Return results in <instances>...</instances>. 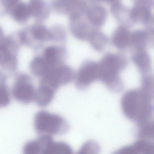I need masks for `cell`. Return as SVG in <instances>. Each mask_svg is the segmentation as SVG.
Wrapping results in <instances>:
<instances>
[{"instance_id":"cell-19","label":"cell","mask_w":154,"mask_h":154,"mask_svg":"<svg viewBox=\"0 0 154 154\" xmlns=\"http://www.w3.org/2000/svg\"><path fill=\"white\" fill-rule=\"evenodd\" d=\"M31 69L35 75L45 76L52 69L46 62L43 58L36 57L33 59L31 64Z\"/></svg>"},{"instance_id":"cell-14","label":"cell","mask_w":154,"mask_h":154,"mask_svg":"<svg viewBox=\"0 0 154 154\" xmlns=\"http://www.w3.org/2000/svg\"><path fill=\"white\" fill-rule=\"evenodd\" d=\"M87 16L89 21L92 25L96 26H100L105 21L106 12L102 7L94 6L88 9Z\"/></svg>"},{"instance_id":"cell-27","label":"cell","mask_w":154,"mask_h":154,"mask_svg":"<svg viewBox=\"0 0 154 154\" xmlns=\"http://www.w3.org/2000/svg\"><path fill=\"white\" fill-rule=\"evenodd\" d=\"M3 4L7 7H10L15 5L19 0H1Z\"/></svg>"},{"instance_id":"cell-3","label":"cell","mask_w":154,"mask_h":154,"mask_svg":"<svg viewBox=\"0 0 154 154\" xmlns=\"http://www.w3.org/2000/svg\"><path fill=\"white\" fill-rule=\"evenodd\" d=\"M34 126L36 132L41 135L63 134L69 128L67 122L62 116L44 110L36 113Z\"/></svg>"},{"instance_id":"cell-18","label":"cell","mask_w":154,"mask_h":154,"mask_svg":"<svg viewBox=\"0 0 154 154\" xmlns=\"http://www.w3.org/2000/svg\"><path fill=\"white\" fill-rule=\"evenodd\" d=\"M12 14L17 21L20 22L26 21L31 15L29 5L23 3L17 4L13 10Z\"/></svg>"},{"instance_id":"cell-23","label":"cell","mask_w":154,"mask_h":154,"mask_svg":"<svg viewBox=\"0 0 154 154\" xmlns=\"http://www.w3.org/2000/svg\"><path fill=\"white\" fill-rule=\"evenodd\" d=\"M100 147L95 141L89 140L85 142L81 147L79 153L82 154H97L100 151Z\"/></svg>"},{"instance_id":"cell-11","label":"cell","mask_w":154,"mask_h":154,"mask_svg":"<svg viewBox=\"0 0 154 154\" xmlns=\"http://www.w3.org/2000/svg\"><path fill=\"white\" fill-rule=\"evenodd\" d=\"M149 46L148 32L142 30H137L131 32L130 50L132 51L146 50Z\"/></svg>"},{"instance_id":"cell-9","label":"cell","mask_w":154,"mask_h":154,"mask_svg":"<svg viewBox=\"0 0 154 154\" xmlns=\"http://www.w3.org/2000/svg\"><path fill=\"white\" fill-rule=\"evenodd\" d=\"M131 32L124 26H120L114 31L112 37L113 46L122 51L130 50Z\"/></svg>"},{"instance_id":"cell-5","label":"cell","mask_w":154,"mask_h":154,"mask_svg":"<svg viewBox=\"0 0 154 154\" xmlns=\"http://www.w3.org/2000/svg\"><path fill=\"white\" fill-rule=\"evenodd\" d=\"M75 73L70 67L63 65L51 69L44 76L48 84L57 89L60 85L67 84L75 79Z\"/></svg>"},{"instance_id":"cell-4","label":"cell","mask_w":154,"mask_h":154,"mask_svg":"<svg viewBox=\"0 0 154 154\" xmlns=\"http://www.w3.org/2000/svg\"><path fill=\"white\" fill-rule=\"evenodd\" d=\"M98 62L91 60L84 61L75 73V84L76 88L84 90L91 84L98 80Z\"/></svg>"},{"instance_id":"cell-17","label":"cell","mask_w":154,"mask_h":154,"mask_svg":"<svg viewBox=\"0 0 154 154\" xmlns=\"http://www.w3.org/2000/svg\"><path fill=\"white\" fill-rule=\"evenodd\" d=\"M139 88L154 99V74L153 72L141 75Z\"/></svg>"},{"instance_id":"cell-7","label":"cell","mask_w":154,"mask_h":154,"mask_svg":"<svg viewBox=\"0 0 154 154\" xmlns=\"http://www.w3.org/2000/svg\"><path fill=\"white\" fill-rule=\"evenodd\" d=\"M131 58L141 75L152 72L151 57L146 50L132 51Z\"/></svg>"},{"instance_id":"cell-24","label":"cell","mask_w":154,"mask_h":154,"mask_svg":"<svg viewBox=\"0 0 154 154\" xmlns=\"http://www.w3.org/2000/svg\"><path fill=\"white\" fill-rule=\"evenodd\" d=\"M31 15L37 16L42 12L43 8V3L41 0H31L28 4Z\"/></svg>"},{"instance_id":"cell-25","label":"cell","mask_w":154,"mask_h":154,"mask_svg":"<svg viewBox=\"0 0 154 154\" xmlns=\"http://www.w3.org/2000/svg\"><path fill=\"white\" fill-rule=\"evenodd\" d=\"M32 33L35 38L39 40L45 39L48 38L50 35L46 28L41 26L34 27L32 30Z\"/></svg>"},{"instance_id":"cell-6","label":"cell","mask_w":154,"mask_h":154,"mask_svg":"<svg viewBox=\"0 0 154 154\" xmlns=\"http://www.w3.org/2000/svg\"><path fill=\"white\" fill-rule=\"evenodd\" d=\"M35 91L31 84L24 80H21L14 85L12 94L17 101L27 104L34 100Z\"/></svg>"},{"instance_id":"cell-28","label":"cell","mask_w":154,"mask_h":154,"mask_svg":"<svg viewBox=\"0 0 154 154\" xmlns=\"http://www.w3.org/2000/svg\"><path fill=\"white\" fill-rule=\"evenodd\" d=\"M106 1L109 2H116V3L118 2L119 0H102Z\"/></svg>"},{"instance_id":"cell-12","label":"cell","mask_w":154,"mask_h":154,"mask_svg":"<svg viewBox=\"0 0 154 154\" xmlns=\"http://www.w3.org/2000/svg\"><path fill=\"white\" fill-rule=\"evenodd\" d=\"M73 20L70 26V30L72 35L78 40L88 41L94 30L84 22Z\"/></svg>"},{"instance_id":"cell-10","label":"cell","mask_w":154,"mask_h":154,"mask_svg":"<svg viewBox=\"0 0 154 154\" xmlns=\"http://www.w3.org/2000/svg\"><path fill=\"white\" fill-rule=\"evenodd\" d=\"M53 140L51 135H41L37 139L26 143L23 148V153L43 154L47 146Z\"/></svg>"},{"instance_id":"cell-21","label":"cell","mask_w":154,"mask_h":154,"mask_svg":"<svg viewBox=\"0 0 154 154\" xmlns=\"http://www.w3.org/2000/svg\"><path fill=\"white\" fill-rule=\"evenodd\" d=\"M137 135L140 139L154 140V120H149L138 126Z\"/></svg>"},{"instance_id":"cell-8","label":"cell","mask_w":154,"mask_h":154,"mask_svg":"<svg viewBox=\"0 0 154 154\" xmlns=\"http://www.w3.org/2000/svg\"><path fill=\"white\" fill-rule=\"evenodd\" d=\"M132 144L123 147L116 154H154V143L148 140L141 139Z\"/></svg>"},{"instance_id":"cell-2","label":"cell","mask_w":154,"mask_h":154,"mask_svg":"<svg viewBox=\"0 0 154 154\" xmlns=\"http://www.w3.org/2000/svg\"><path fill=\"white\" fill-rule=\"evenodd\" d=\"M98 63V80L112 92L122 91L124 85L120 73L128 64L126 57L121 53L108 52Z\"/></svg>"},{"instance_id":"cell-13","label":"cell","mask_w":154,"mask_h":154,"mask_svg":"<svg viewBox=\"0 0 154 154\" xmlns=\"http://www.w3.org/2000/svg\"><path fill=\"white\" fill-rule=\"evenodd\" d=\"M55 92L54 90L48 87L41 85L35 91L34 100L39 106H46L52 101Z\"/></svg>"},{"instance_id":"cell-15","label":"cell","mask_w":154,"mask_h":154,"mask_svg":"<svg viewBox=\"0 0 154 154\" xmlns=\"http://www.w3.org/2000/svg\"><path fill=\"white\" fill-rule=\"evenodd\" d=\"M88 41L92 48L98 52L102 51L108 44V37L100 31L94 30Z\"/></svg>"},{"instance_id":"cell-26","label":"cell","mask_w":154,"mask_h":154,"mask_svg":"<svg viewBox=\"0 0 154 154\" xmlns=\"http://www.w3.org/2000/svg\"><path fill=\"white\" fill-rule=\"evenodd\" d=\"M10 97L8 91L5 86L1 85L0 87V106L4 107L10 103Z\"/></svg>"},{"instance_id":"cell-16","label":"cell","mask_w":154,"mask_h":154,"mask_svg":"<svg viewBox=\"0 0 154 154\" xmlns=\"http://www.w3.org/2000/svg\"><path fill=\"white\" fill-rule=\"evenodd\" d=\"M72 152L71 147L67 143L53 140L47 147L43 154H71Z\"/></svg>"},{"instance_id":"cell-22","label":"cell","mask_w":154,"mask_h":154,"mask_svg":"<svg viewBox=\"0 0 154 154\" xmlns=\"http://www.w3.org/2000/svg\"><path fill=\"white\" fill-rule=\"evenodd\" d=\"M58 52V49L54 46L48 47L44 51L43 58L51 68L57 60Z\"/></svg>"},{"instance_id":"cell-1","label":"cell","mask_w":154,"mask_h":154,"mask_svg":"<svg viewBox=\"0 0 154 154\" xmlns=\"http://www.w3.org/2000/svg\"><path fill=\"white\" fill-rule=\"evenodd\" d=\"M153 100L139 88L131 89L122 96V110L127 118L139 125L149 121L153 116Z\"/></svg>"},{"instance_id":"cell-20","label":"cell","mask_w":154,"mask_h":154,"mask_svg":"<svg viewBox=\"0 0 154 154\" xmlns=\"http://www.w3.org/2000/svg\"><path fill=\"white\" fill-rule=\"evenodd\" d=\"M131 17L138 21L146 22L150 19L151 12L147 7L143 5L137 6L131 10Z\"/></svg>"}]
</instances>
